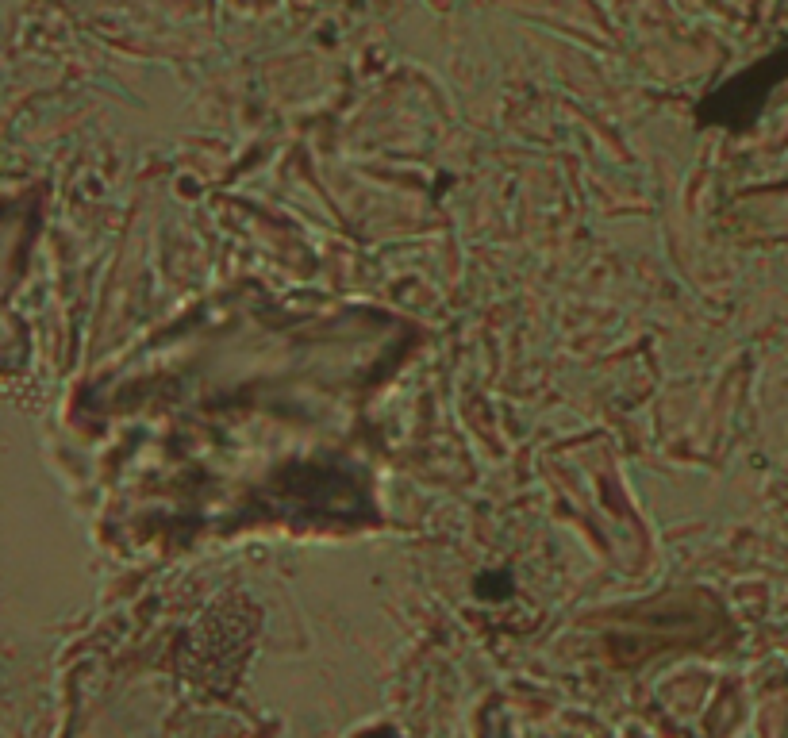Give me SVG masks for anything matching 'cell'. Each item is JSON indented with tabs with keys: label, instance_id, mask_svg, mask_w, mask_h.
<instances>
[{
	"label": "cell",
	"instance_id": "1",
	"mask_svg": "<svg viewBox=\"0 0 788 738\" xmlns=\"http://www.w3.org/2000/svg\"><path fill=\"white\" fill-rule=\"evenodd\" d=\"M785 77H788V50H781L773 58H762L758 66H750L746 74L731 77L719 93H712V97L696 108V116H700V123L742 127V123H750L762 112V104L769 100V89L777 81H785Z\"/></svg>",
	"mask_w": 788,
	"mask_h": 738
}]
</instances>
